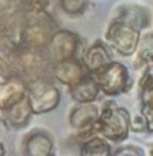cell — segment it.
Wrapping results in <instances>:
<instances>
[{
  "mask_svg": "<svg viewBox=\"0 0 153 156\" xmlns=\"http://www.w3.org/2000/svg\"><path fill=\"white\" fill-rule=\"evenodd\" d=\"M29 106L34 115H43L55 110L61 101L60 89L52 84L49 80H35L28 83V95Z\"/></svg>",
  "mask_w": 153,
  "mask_h": 156,
  "instance_id": "4",
  "label": "cell"
},
{
  "mask_svg": "<svg viewBox=\"0 0 153 156\" xmlns=\"http://www.w3.org/2000/svg\"><path fill=\"white\" fill-rule=\"evenodd\" d=\"M130 133V113L127 109L107 103L101 107L100 116L95 122V135L112 142H123L129 138Z\"/></svg>",
  "mask_w": 153,
  "mask_h": 156,
  "instance_id": "1",
  "label": "cell"
},
{
  "mask_svg": "<svg viewBox=\"0 0 153 156\" xmlns=\"http://www.w3.org/2000/svg\"><path fill=\"white\" fill-rule=\"evenodd\" d=\"M23 156H54L55 144L46 130H34L23 139Z\"/></svg>",
  "mask_w": 153,
  "mask_h": 156,
  "instance_id": "10",
  "label": "cell"
},
{
  "mask_svg": "<svg viewBox=\"0 0 153 156\" xmlns=\"http://www.w3.org/2000/svg\"><path fill=\"white\" fill-rule=\"evenodd\" d=\"M28 95V83L20 76L5 78L0 83V110L6 109Z\"/></svg>",
  "mask_w": 153,
  "mask_h": 156,
  "instance_id": "12",
  "label": "cell"
},
{
  "mask_svg": "<svg viewBox=\"0 0 153 156\" xmlns=\"http://www.w3.org/2000/svg\"><path fill=\"white\" fill-rule=\"evenodd\" d=\"M112 20L116 22H123L135 29H138L139 32L142 29H145L147 26H150L151 23V12L148 8L138 5V3H126V5H119L115 11H113V17Z\"/></svg>",
  "mask_w": 153,
  "mask_h": 156,
  "instance_id": "8",
  "label": "cell"
},
{
  "mask_svg": "<svg viewBox=\"0 0 153 156\" xmlns=\"http://www.w3.org/2000/svg\"><path fill=\"white\" fill-rule=\"evenodd\" d=\"M32 115L34 113L28 98H23L19 103L0 110V121L8 129H23L29 124Z\"/></svg>",
  "mask_w": 153,
  "mask_h": 156,
  "instance_id": "11",
  "label": "cell"
},
{
  "mask_svg": "<svg viewBox=\"0 0 153 156\" xmlns=\"http://www.w3.org/2000/svg\"><path fill=\"white\" fill-rule=\"evenodd\" d=\"M139 101H141V109L153 110V87L139 90Z\"/></svg>",
  "mask_w": 153,
  "mask_h": 156,
  "instance_id": "21",
  "label": "cell"
},
{
  "mask_svg": "<svg viewBox=\"0 0 153 156\" xmlns=\"http://www.w3.org/2000/svg\"><path fill=\"white\" fill-rule=\"evenodd\" d=\"M141 32L123 22L112 20L104 32L106 44L121 57H132L139 41Z\"/></svg>",
  "mask_w": 153,
  "mask_h": 156,
  "instance_id": "5",
  "label": "cell"
},
{
  "mask_svg": "<svg viewBox=\"0 0 153 156\" xmlns=\"http://www.w3.org/2000/svg\"><path fill=\"white\" fill-rule=\"evenodd\" d=\"M130 132L133 133H147V124L141 113L130 116Z\"/></svg>",
  "mask_w": 153,
  "mask_h": 156,
  "instance_id": "20",
  "label": "cell"
},
{
  "mask_svg": "<svg viewBox=\"0 0 153 156\" xmlns=\"http://www.w3.org/2000/svg\"><path fill=\"white\" fill-rule=\"evenodd\" d=\"M5 153H6L5 144H3V141H2V139H0V156H5Z\"/></svg>",
  "mask_w": 153,
  "mask_h": 156,
  "instance_id": "23",
  "label": "cell"
},
{
  "mask_svg": "<svg viewBox=\"0 0 153 156\" xmlns=\"http://www.w3.org/2000/svg\"><path fill=\"white\" fill-rule=\"evenodd\" d=\"M112 145L107 139L95 135L81 142L80 156H112Z\"/></svg>",
  "mask_w": 153,
  "mask_h": 156,
  "instance_id": "16",
  "label": "cell"
},
{
  "mask_svg": "<svg viewBox=\"0 0 153 156\" xmlns=\"http://www.w3.org/2000/svg\"><path fill=\"white\" fill-rule=\"evenodd\" d=\"M148 156H153V148H151V151H150V154Z\"/></svg>",
  "mask_w": 153,
  "mask_h": 156,
  "instance_id": "24",
  "label": "cell"
},
{
  "mask_svg": "<svg viewBox=\"0 0 153 156\" xmlns=\"http://www.w3.org/2000/svg\"><path fill=\"white\" fill-rule=\"evenodd\" d=\"M112 156H145V153L138 145H119L112 150Z\"/></svg>",
  "mask_w": 153,
  "mask_h": 156,
  "instance_id": "18",
  "label": "cell"
},
{
  "mask_svg": "<svg viewBox=\"0 0 153 156\" xmlns=\"http://www.w3.org/2000/svg\"><path fill=\"white\" fill-rule=\"evenodd\" d=\"M100 94V87L91 73L84 76L81 81L69 87V95L75 103H94L98 100Z\"/></svg>",
  "mask_w": 153,
  "mask_h": 156,
  "instance_id": "14",
  "label": "cell"
},
{
  "mask_svg": "<svg viewBox=\"0 0 153 156\" xmlns=\"http://www.w3.org/2000/svg\"><path fill=\"white\" fill-rule=\"evenodd\" d=\"M57 23L51 17V14L43 11L28 12L23 17L20 35H19V44L35 48V49H44L52 34L57 31Z\"/></svg>",
  "mask_w": 153,
  "mask_h": 156,
  "instance_id": "2",
  "label": "cell"
},
{
  "mask_svg": "<svg viewBox=\"0 0 153 156\" xmlns=\"http://www.w3.org/2000/svg\"><path fill=\"white\" fill-rule=\"evenodd\" d=\"M139 113L144 116L145 124H147V133H153V110H147V109H141Z\"/></svg>",
  "mask_w": 153,
  "mask_h": 156,
  "instance_id": "22",
  "label": "cell"
},
{
  "mask_svg": "<svg viewBox=\"0 0 153 156\" xmlns=\"http://www.w3.org/2000/svg\"><path fill=\"white\" fill-rule=\"evenodd\" d=\"M147 87H153V63L144 67V72L138 81V89H147Z\"/></svg>",
  "mask_w": 153,
  "mask_h": 156,
  "instance_id": "19",
  "label": "cell"
},
{
  "mask_svg": "<svg viewBox=\"0 0 153 156\" xmlns=\"http://www.w3.org/2000/svg\"><path fill=\"white\" fill-rule=\"evenodd\" d=\"M112 49L104 43V41H95L92 43L84 52H83V57H81V61H83V66L84 69L87 70V73H95L98 69H101L103 66H106L107 63H110L113 58H112Z\"/></svg>",
  "mask_w": 153,
  "mask_h": 156,
  "instance_id": "13",
  "label": "cell"
},
{
  "mask_svg": "<svg viewBox=\"0 0 153 156\" xmlns=\"http://www.w3.org/2000/svg\"><path fill=\"white\" fill-rule=\"evenodd\" d=\"M101 107L94 103H76L69 113V124L78 133L81 142L95 136V122L100 116Z\"/></svg>",
  "mask_w": 153,
  "mask_h": 156,
  "instance_id": "7",
  "label": "cell"
},
{
  "mask_svg": "<svg viewBox=\"0 0 153 156\" xmlns=\"http://www.w3.org/2000/svg\"><path fill=\"white\" fill-rule=\"evenodd\" d=\"M91 0H58L60 9L69 17H80L89 8Z\"/></svg>",
  "mask_w": 153,
  "mask_h": 156,
  "instance_id": "17",
  "label": "cell"
},
{
  "mask_svg": "<svg viewBox=\"0 0 153 156\" xmlns=\"http://www.w3.org/2000/svg\"><path fill=\"white\" fill-rule=\"evenodd\" d=\"M80 43L81 38L78 34L69 29H57L49 38L44 51L51 63L55 64L69 58H75L80 49Z\"/></svg>",
  "mask_w": 153,
  "mask_h": 156,
  "instance_id": "6",
  "label": "cell"
},
{
  "mask_svg": "<svg viewBox=\"0 0 153 156\" xmlns=\"http://www.w3.org/2000/svg\"><path fill=\"white\" fill-rule=\"evenodd\" d=\"M133 55H135L133 66L136 69L145 67L153 63V32L139 37V41L136 44Z\"/></svg>",
  "mask_w": 153,
  "mask_h": 156,
  "instance_id": "15",
  "label": "cell"
},
{
  "mask_svg": "<svg viewBox=\"0 0 153 156\" xmlns=\"http://www.w3.org/2000/svg\"><path fill=\"white\" fill-rule=\"evenodd\" d=\"M97 81L100 92L106 97H118L129 92L133 86V78L126 64L119 61H110L95 73H92Z\"/></svg>",
  "mask_w": 153,
  "mask_h": 156,
  "instance_id": "3",
  "label": "cell"
},
{
  "mask_svg": "<svg viewBox=\"0 0 153 156\" xmlns=\"http://www.w3.org/2000/svg\"><path fill=\"white\" fill-rule=\"evenodd\" d=\"M52 76L55 80L67 87L76 84L78 81H81L84 76H87V70L83 66L81 58L75 57V58H69L60 63L52 64V70H51Z\"/></svg>",
  "mask_w": 153,
  "mask_h": 156,
  "instance_id": "9",
  "label": "cell"
}]
</instances>
